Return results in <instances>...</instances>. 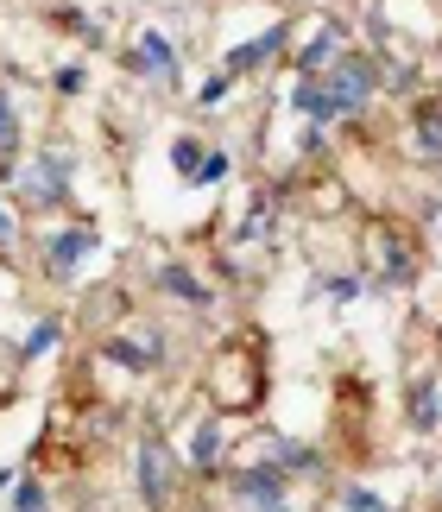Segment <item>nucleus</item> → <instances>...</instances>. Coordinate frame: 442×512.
Here are the masks:
<instances>
[{"label": "nucleus", "mask_w": 442, "mask_h": 512, "mask_svg": "<svg viewBox=\"0 0 442 512\" xmlns=\"http://www.w3.org/2000/svg\"><path fill=\"white\" fill-rule=\"evenodd\" d=\"M341 45H348V26H341V19L329 13L323 26H316V38H310L304 51H297V76H316V70H323V64H329V57H335Z\"/></svg>", "instance_id": "6e6552de"}, {"label": "nucleus", "mask_w": 442, "mask_h": 512, "mask_svg": "<svg viewBox=\"0 0 442 512\" xmlns=\"http://www.w3.org/2000/svg\"><path fill=\"white\" fill-rule=\"evenodd\" d=\"M379 279L386 285H411L417 279V266H411V253L398 247V241H386V266H379Z\"/></svg>", "instance_id": "dca6fc26"}, {"label": "nucleus", "mask_w": 442, "mask_h": 512, "mask_svg": "<svg viewBox=\"0 0 442 512\" xmlns=\"http://www.w3.org/2000/svg\"><path fill=\"white\" fill-rule=\"evenodd\" d=\"M139 500H146V512H165L171 506V487H177V475H184V468H177V456H171V443L158 437V430H146V437H139Z\"/></svg>", "instance_id": "f03ea898"}, {"label": "nucleus", "mask_w": 442, "mask_h": 512, "mask_svg": "<svg viewBox=\"0 0 442 512\" xmlns=\"http://www.w3.org/2000/svg\"><path fill=\"white\" fill-rule=\"evenodd\" d=\"M373 89H379V64H373V57H360V51H341L335 64H323L316 76H304V83H297L291 108L310 114L316 127H329V121H348V114L367 108Z\"/></svg>", "instance_id": "f257e3e1"}, {"label": "nucleus", "mask_w": 442, "mask_h": 512, "mask_svg": "<svg viewBox=\"0 0 442 512\" xmlns=\"http://www.w3.org/2000/svg\"><path fill=\"white\" fill-rule=\"evenodd\" d=\"M411 430H424V437L442 430V386L436 380H417L411 386Z\"/></svg>", "instance_id": "9d476101"}, {"label": "nucleus", "mask_w": 442, "mask_h": 512, "mask_svg": "<svg viewBox=\"0 0 442 512\" xmlns=\"http://www.w3.org/2000/svg\"><path fill=\"white\" fill-rule=\"evenodd\" d=\"M171 165H177V177L190 184V177H196V165H203V146H196V140H177V146H171Z\"/></svg>", "instance_id": "a211bd4d"}, {"label": "nucleus", "mask_w": 442, "mask_h": 512, "mask_svg": "<svg viewBox=\"0 0 442 512\" xmlns=\"http://www.w3.org/2000/svg\"><path fill=\"white\" fill-rule=\"evenodd\" d=\"M7 512H51V494H45V481H38V475H26V481L13 487V506H7Z\"/></svg>", "instance_id": "2eb2a0df"}, {"label": "nucleus", "mask_w": 442, "mask_h": 512, "mask_svg": "<svg viewBox=\"0 0 442 512\" xmlns=\"http://www.w3.org/2000/svg\"><path fill=\"white\" fill-rule=\"evenodd\" d=\"M285 45H291V19H285V26H266L259 38H247V45H234L228 57H221V76H228V83H234V76H253L266 57H278Z\"/></svg>", "instance_id": "0eeeda50"}, {"label": "nucleus", "mask_w": 442, "mask_h": 512, "mask_svg": "<svg viewBox=\"0 0 442 512\" xmlns=\"http://www.w3.org/2000/svg\"><path fill=\"white\" fill-rule=\"evenodd\" d=\"M19 196H26L32 209H57L70 196V159L64 152H38V159L19 171Z\"/></svg>", "instance_id": "7ed1b4c3"}, {"label": "nucleus", "mask_w": 442, "mask_h": 512, "mask_svg": "<svg viewBox=\"0 0 442 512\" xmlns=\"http://www.w3.org/2000/svg\"><path fill=\"white\" fill-rule=\"evenodd\" d=\"M335 512H392L386 506V494H373V487H335Z\"/></svg>", "instance_id": "ddd939ff"}, {"label": "nucleus", "mask_w": 442, "mask_h": 512, "mask_svg": "<svg viewBox=\"0 0 442 512\" xmlns=\"http://www.w3.org/2000/svg\"><path fill=\"white\" fill-rule=\"evenodd\" d=\"M51 342H57V323H38L26 342H19V361H38V354H51Z\"/></svg>", "instance_id": "6ab92c4d"}, {"label": "nucleus", "mask_w": 442, "mask_h": 512, "mask_svg": "<svg viewBox=\"0 0 442 512\" xmlns=\"http://www.w3.org/2000/svg\"><path fill=\"white\" fill-rule=\"evenodd\" d=\"M0 247H13V209H7V196H0Z\"/></svg>", "instance_id": "4be33fe9"}, {"label": "nucleus", "mask_w": 442, "mask_h": 512, "mask_svg": "<svg viewBox=\"0 0 442 512\" xmlns=\"http://www.w3.org/2000/svg\"><path fill=\"white\" fill-rule=\"evenodd\" d=\"M234 500L247 512H291V494H285V475L272 462H253V468H234Z\"/></svg>", "instance_id": "39448f33"}, {"label": "nucleus", "mask_w": 442, "mask_h": 512, "mask_svg": "<svg viewBox=\"0 0 442 512\" xmlns=\"http://www.w3.org/2000/svg\"><path fill=\"white\" fill-rule=\"evenodd\" d=\"M13 152H19V114H13V95L0 89V177H13Z\"/></svg>", "instance_id": "f8f14e48"}, {"label": "nucleus", "mask_w": 442, "mask_h": 512, "mask_svg": "<svg viewBox=\"0 0 442 512\" xmlns=\"http://www.w3.org/2000/svg\"><path fill=\"white\" fill-rule=\"evenodd\" d=\"M127 70L146 76V83H177V45L165 32H139L127 45Z\"/></svg>", "instance_id": "423d86ee"}, {"label": "nucleus", "mask_w": 442, "mask_h": 512, "mask_svg": "<svg viewBox=\"0 0 442 512\" xmlns=\"http://www.w3.org/2000/svg\"><path fill=\"white\" fill-rule=\"evenodd\" d=\"M221 456V418H203V430H196V449H190V462L196 468H215Z\"/></svg>", "instance_id": "4468645a"}, {"label": "nucleus", "mask_w": 442, "mask_h": 512, "mask_svg": "<svg viewBox=\"0 0 442 512\" xmlns=\"http://www.w3.org/2000/svg\"><path fill=\"white\" fill-rule=\"evenodd\" d=\"M95 241H102V234H95V222H70L64 234H51V241H45V279L70 285V279H76V266H83L89 253H95Z\"/></svg>", "instance_id": "20e7f679"}, {"label": "nucleus", "mask_w": 442, "mask_h": 512, "mask_svg": "<svg viewBox=\"0 0 442 512\" xmlns=\"http://www.w3.org/2000/svg\"><path fill=\"white\" fill-rule=\"evenodd\" d=\"M83 83H89V76L76 70V64H64V70H57V89H64V95H76V89H83Z\"/></svg>", "instance_id": "412c9836"}, {"label": "nucleus", "mask_w": 442, "mask_h": 512, "mask_svg": "<svg viewBox=\"0 0 442 512\" xmlns=\"http://www.w3.org/2000/svg\"><path fill=\"white\" fill-rule=\"evenodd\" d=\"M272 468H278V475H310V468H316V456H310L304 443H278V456H272Z\"/></svg>", "instance_id": "f3484780"}, {"label": "nucleus", "mask_w": 442, "mask_h": 512, "mask_svg": "<svg viewBox=\"0 0 442 512\" xmlns=\"http://www.w3.org/2000/svg\"><path fill=\"white\" fill-rule=\"evenodd\" d=\"M158 285H165V291H171V298H190V304H209V285H203V279H196V272H190V266H177V260H165V266H158Z\"/></svg>", "instance_id": "9b49d317"}, {"label": "nucleus", "mask_w": 442, "mask_h": 512, "mask_svg": "<svg viewBox=\"0 0 442 512\" xmlns=\"http://www.w3.org/2000/svg\"><path fill=\"white\" fill-rule=\"evenodd\" d=\"M228 152H203V165H196V177H190V184H221V177H228Z\"/></svg>", "instance_id": "aec40b11"}, {"label": "nucleus", "mask_w": 442, "mask_h": 512, "mask_svg": "<svg viewBox=\"0 0 442 512\" xmlns=\"http://www.w3.org/2000/svg\"><path fill=\"white\" fill-rule=\"evenodd\" d=\"M436 500H442V487H436Z\"/></svg>", "instance_id": "5701e85b"}, {"label": "nucleus", "mask_w": 442, "mask_h": 512, "mask_svg": "<svg viewBox=\"0 0 442 512\" xmlns=\"http://www.w3.org/2000/svg\"><path fill=\"white\" fill-rule=\"evenodd\" d=\"M102 354H108L114 367H133V373H152L158 367V342L152 336H108Z\"/></svg>", "instance_id": "1a4fd4ad"}]
</instances>
